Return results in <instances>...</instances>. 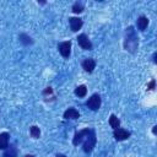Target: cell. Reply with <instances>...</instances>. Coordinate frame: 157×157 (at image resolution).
Masks as SVG:
<instances>
[{"label":"cell","mask_w":157,"mask_h":157,"mask_svg":"<svg viewBox=\"0 0 157 157\" xmlns=\"http://www.w3.org/2000/svg\"><path fill=\"white\" fill-rule=\"evenodd\" d=\"M96 132L93 129H82L80 131H77L75 135H74V139H72V144L75 146H77L78 144L82 145V150L83 152L86 153H91L96 146Z\"/></svg>","instance_id":"cell-1"},{"label":"cell","mask_w":157,"mask_h":157,"mask_svg":"<svg viewBox=\"0 0 157 157\" xmlns=\"http://www.w3.org/2000/svg\"><path fill=\"white\" fill-rule=\"evenodd\" d=\"M139 48V37L136 34V31L134 26H129L125 31V37H124V49L131 54L136 53Z\"/></svg>","instance_id":"cell-2"},{"label":"cell","mask_w":157,"mask_h":157,"mask_svg":"<svg viewBox=\"0 0 157 157\" xmlns=\"http://www.w3.org/2000/svg\"><path fill=\"white\" fill-rule=\"evenodd\" d=\"M101 103H102V99H101V96L98 93H94L92 94L87 102H86V105L91 109V110H98L99 107H101Z\"/></svg>","instance_id":"cell-3"},{"label":"cell","mask_w":157,"mask_h":157,"mask_svg":"<svg viewBox=\"0 0 157 157\" xmlns=\"http://www.w3.org/2000/svg\"><path fill=\"white\" fill-rule=\"evenodd\" d=\"M77 43H78V45L82 48V49H85V50H92L93 49V45H92V42L90 40V38L85 34V33H81V34H78L77 36Z\"/></svg>","instance_id":"cell-4"},{"label":"cell","mask_w":157,"mask_h":157,"mask_svg":"<svg viewBox=\"0 0 157 157\" xmlns=\"http://www.w3.org/2000/svg\"><path fill=\"white\" fill-rule=\"evenodd\" d=\"M58 49H59V53L61 54V56L67 59L70 56V53H71V42L70 40L60 42L58 44Z\"/></svg>","instance_id":"cell-5"},{"label":"cell","mask_w":157,"mask_h":157,"mask_svg":"<svg viewBox=\"0 0 157 157\" xmlns=\"http://www.w3.org/2000/svg\"><path fill=\"white\" fill-rule=\"evenodd\" d=\"M113 135H114V137H115L117 141H123V140L129 139L131 134H130V131H128V130H125L123 128H118V129H114Z\"/></svg>","instance_id":"cell-6"},{"label":"cell","mask_w":157,"mask_h":157,"mask_svg":"<svg viewBox=\"0 0 157 157\" xmlns=\"http://www.w3.org/2000/svg\"><path fill=\"white\" fill-rule=\"evenodd\" d=\"M69 23H70V28L72 32H77L83 25L82 18L80 17H69Z\"/></svg>","instance_id":"cell-7"},{"label":"cell","mask_w":157,"mask_h":157,"mask_svg":"<svg viewBox=\"0 0 157 157\" xmlns=\"http://www.w3.org/2000/svg\"><path fill=\"white\" fill-rule=\"evenodd\" d=\"M96 67V61L94 59L92 58H86L83 61H82V69L86 71V72H92Z\"/></svg>","instance_id":"cell-8"},{"label":"cell","mask_w":157,"mask_h":157,"mask_svg":"<svg viewBox=\"0 0 157 157\" xmlns=\"http://www.w3.org/2000/svg\"><path fill=\"white\" fill-rule=\"evenodd\" d=\"M78 117H80V113H78V110L76 108H69V109H66L64 112V118L65 119H72V120H75Z\"/></svg>","instance_id":"cell-9"},{"label":"cell","mask_w":157,"mask_h":157,"mask_svg":"<svg viewBox=\"0 0 157 157\" xmlns=\"http://www.w3.org/2000/svg\"><path fill=\"white\" fill-rule=\"evenodd\" d=\"M136 26H137L139 31H145L148 26V18L146 16H140L136 21Z\"/></svg>","instance_id":"cell-10"},{"label":"cell","mask_w":157,"mask_h":157,"mask_svg":"<svg viewBox=\"0 0 157 157\" xmlns=\"http://www.w3.org/2000/svg\"><path fill=\"white\" fill-rule=\"evenodd\" d=\"M10 134L9 132H1L0 134V150H6L9 146Z\"/></svg>","instance_id":"cell-11"},{"label":"cell","mask_w":157,"mask_h":157,"mask_svg":"<svg viewBox=\"0 0 157 157\" xmlns=\"http://www.w3.org/2000/svg\"><path fill=\"white\" fill-rule=\"evenodd\" d=\"M2 157H17V147L15 145L7 146V148L4 151Z\"/></svg>","instance_id":"cell-12"},{"label":"cell","mask_w":157,"mask_h":157,"mask_svg":"<svg viewBox=\"0 0 157 157\" xmlns=\"http://www.w3.org/2000/svg\"><path fill=\"white\" fill-rule=\"evenodd\" d=\"M109 125L113 128V129H118L120 128V120L118 119V117L115 114H112L109 117Z\"/></svg>","instance_id":"cell-13"},{"label":"cell","mask_w":157,"mask_h":157,"mask_svg":"<svg viewBox=\"0 0 157 157\" xmlns=\"http://www.w3.org/2000/svg\"><path fill=\"white\" fill-rule=\"evenodd\" d=\"M18 38H20V42H21L22 44H25V45H29V44L33 43V39H32L28 34H26V33H21V34L18 36Z\"/></svg>","instance_id":"cell-14"},{"label":"cell","mask_w":157,"mask_h":157,"mask_svg":"<svg viewBox=\"0 0 157 157\" xmlns=\"http://www.w3.org/2000/svg\"><path fill=\"white\" fill-rule=\"evenodd\" d=\"M86 93H87V87L85 85H80V86H77L75 88V94L77 97H85Z\"/></svg>","instance_id":"cell-15"},{"label":"cell","mask_w":157,"mask_h":157,"mask_svg":"<svg viewBox=\"0 0 157 157\" xmlns=\"http://www.w3.org/2000/svg\"><path fill=\"white\" fill-rule=\"evenodd\" d=\"M83 10H85V6H83V2H81V1H76L72 5V12H75V13H81Z\"/></svg>","instance_id":"cell-16"},{"label":"cell","mask_w":157,"mask_h":157,"mask_svg":"<svg viewBox=\"0 0 157 157\" xmlns=\"http://www.w3.org/2000/svg\"><path fill=\"white\" fill-rule=\"evenodd\" d=\"M29 134H31V136H32L33 139H38V137L40 136V130H39L38 126L32 125L31 129H29Z\"/></svg>","instance_id":"cell-17"},{"label":"cell","mask_w":157,"mask_h":157,"mask_svg":"<svg viewBox=\"0 0 157 157\" xmlns=\"http://www.w3.org/2000/svg\"><path fill=\"white\" fill-rule=\"evenodd\" d=\"M155 86H156V81L155 80H151L150 83L147 85V90H150V91L151 90H155Z\"/></svg>","instance_id":"cell-18"},{"label":"cell","mask_w":157,"mask_h":157,"mask_svg":"<svg viewBox=\"0 0 157 157\" xmlns=\"http://www.w3.org/2000/svg\"><path fill=\"white\" fill-rule=\"evenodd\" d=\"M43 94L45 96V94H53V90H52V87H47L44 91H43Z\"/></svg>","instance_id":"cell-19"},{"label":"cell","mask_w":157,"mask_h":157,"mask_svg":"<svg viewBox=\"0 0 157 157\" xmlns=\"http://www.w3.org/2000/svg\"><path fill=\"white\" fill-rule=\"evenodd\" d=\"M156 56H157V54L156 53H153V55H152V61L156 64Z\"/></svg>","instance_id":"cell-20"},{"label":"cell","mask_w":157,"mask_h":157,"mask_svg":"<svg viewBox=\"0 0 157 157\" xmlns=\"http://www.w3.org/2000/svg\"><path fill=\"white\" fill-rule=\"evenodd\" d=\"M152 132H153V135H156V134H157V126H156V125L153 126V129H152Z\"/></svg>","instance_id":"cell-21"},{"label":"cell","mask_w":157,"mask_h":157,"mask_svg":"<svg viewBox=\"0 0 157 157\" xmlns=\"http://www.w3.org/2000/svg\"><path fill=\"white\" fill-rule=\"evenodd\" d=\"M55 157H66V156H65V155H63V153H58Z\"/></svg>","instance_id":"cell-22"},{"label":"cell","mask_w":157,"mask_h":157,"mask_svg":"<svg viewBox=\"0 0 157 157\" xmlns=\"http://www.w3.org/2000/svg\"><path fill=\"white\" fill-rule=\"evenodd\" d=\"M23 157H36V156L34 155H25Z\"/></svg>","instance_id":"cell-23"}]
</instances>
